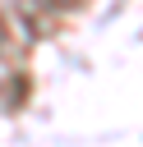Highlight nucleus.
Here are the masks:
<instances>
[{
  "label": "nucleus",
  "mask_w": 143,
  "mask_h": 147,
  "mask_svg": "<svg viewBox=\"0 0 143 147\" xmlns=\"http://www.w3.org/2000/svg\"><path fill=\"white\" fill-rule=\"evenodd\" d=\"M55 5H78V0H55Z\"/></svg>",
  "instance_id": "obj_1"
}]
</instances>
